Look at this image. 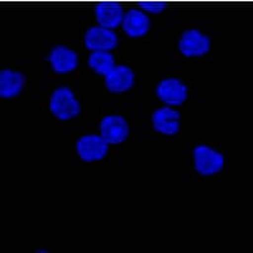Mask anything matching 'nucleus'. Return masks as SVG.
Segmentation results:
<instances>
[{
  "mask_svg": "<svg viewBox=\"0 0 253 253\" xmlns=\"http://www.w3.org/2000/svg\"><path fill=\"white\" fill-rule=\"evenodd\" d=\"M49 110L52 115L60 121H69L80 114L81 107L70 87L60 86L52 92L49 99Z\"/></svg>",
  "mask_w": 253,
  "mask_h": 253,
  "instance_id": "f257e3e1",
  "label": "nucleus"
},
{
  "mask_svg": "<svg viewBox=\"0 0 253 253\" xmlns=\"http://www.w3.org/2000/svg\"><path fill=\"white\" fill-rule=\"evenodd\" d=\"M123 18V8L118 1L104 0V1H99L95 5V19L99 26L114 29L122 26Z\"/></svg>",
  "mask_w": 253,
  "mask_h": 253,
  "instance_id": "6e6552de",
  "label": "nucleus"
},
{
  "mask_svg": "<svg viewBox=\"0 0 253 253\" xmlns=\"http://www.w3.org/2000/svg\"><path fill=\"white\" fill-rule=\"evenodd\" d=\"M134 84V72L128 66L118 65L105 75V86L110 92L121 94L132 89Z\"/></svg>",
  "mask_w": 253,
  "mask_h": 253,
  "instance_id": "f8f14e48",
  "label": "nucleus"
},
{
  "mask_svg": "<svg viewBox=\"0 0 253 253\" xmlns=\"http://www.w3.org/2000/svg\"><path fill=\"white\" fill-rule=\"evenodd\" d=\"M178 49L185 57H202L210 51V38L198 29H189L178 41Z\"/></svg>",
  "mask_w": 253,
  "mask_h": 253,
  "instance_id": "39448f33",
  "label": "nucleus"
},
{
  "mask_svg": "<svg viewBox=\"0 0 253 253\" xmlns=\"http://www.w3.org/2000/svg\"><path fill=\"white\" fill-rule=\"evenodd\" d=\"M137 4L144 12L151 13V14H160L167 6L166 1H161V0H139Z\"/></svg>",
  "mask_w": 253,
  "mask_h": 253,
  "instance_id": "2eb2a0df",
  "label": "nucleus"
},
{
  "mask_svg": "<svg viewBox=\"0 0 253 253\" xmlns=\"http://www.w3.org/2000/svg\"><path fill=\"white\" fill-rule=\"evenodd\" d=\"M84 43L90 51H112L118 46V37L113 29L96 26L90 27L84 36Z\"/></svg>",
  "mask_w": 253,
  "mask_h": 253,
  "instance_id": "20e7f679",
  "label": "nucleus"
},
{
  "mask_svg": "<svg viewBox=\"0 0 253 253\" xmlns=\"http://www.w3.org/2000/svg\"><path fill=\"white\" fill-rule=\"evenodd\" d=\"M193 157L196 172L203 176L215 175L220 172L224 166L223 155L205 144H200L194 148Z\"/></svg>",
  "mask_w": 253,
  "mask_h": 253,
  "instance_id": "f03ea898",
  "label": "nucleus"
},
{
  "mask_svg": "<svg viewBox=\"0 0 253 253\" xmlns=\"http://www.w3.org/2000/svg\"><path fill=\"white\" fill-rule=\"evenodd\" d=\"M129 134V126L122 115H107L100 122V135L109 144L123 143Z\"/></svg>",
  "mask_w": 253,
  "mask_h": 253,
  "instance_id": "0eeeda50",
  "label": "nucleus"
},
{
  "mask_svg": "<svg viewBox=\"0 0 253 253\" xmlns=\"http://www.w3.org/2000/svg\"><path fill=\"white\" fill-rule=\"evenodd\" d=\"M156 94L169 107H178L187 99V86L178 79H165L156 87Z\"/></svg>",
  "mask_w": 253,
  "mask_h": 253,
  "instance_id": "423d86ee",
  "label": "nucleus"
},
{
  "mask_svg": "<svg viewBox=\"0 0 253 253\" xmlns=\"http://www.w3.org/2000/svg\"><path fill=\"white\" fill-rule=\"evenodd\" d=\"M26 78L20 72L13 70H1L0 72V96L12 99L18 96L23 90Z\"/></svg>",
  "mask_w": 253,
  "mask_h": 253,
  "instance_id": "ddd939ff",
  "label": "nucleus"
},
{
  "mask_svg": "<svg viewBox=\"0 0 253 253\" xmlns=\"http://www.w3.org/2000/svg\"><path fill=\"white\" fill-rule=\"evenodd\" d=\"M152 126L161 134L175 135L180 130V113L169 105L158 108L152 114Z\"/></svg>",
  "mask_w": 253,
  "mask_h": 253,
  "instance_id": "9d476101",
  "label": "nucleus"
},
{
  "mask_svg": "<svg viewBox=\"0 0 253 253\" xmlns=\"http://www.w3.org/2000/svg\"><path fill=\"white\" fill-rule=\"evenodd\" d=\"M122 28L130 38H141L148 33L151 28V19L146 13L138 9H130L124 13Z\"/></svg>",
  "mask_w": 253,
  "mask_h": 253,
  "instance_id": "9b49d317",
  "label": "nucleus"
},
{
  "mask_svg": "<svg viewBox=\"0 0 253 253\" xmlns=\"http://www.w3.org/2000/svg\"><path fill=\"white\" fill-rule=\"evenodd\" d=\"M109 150V143L96 134L83 135L76 142V152L85 162H95L103 160Z\"/></svg>",
  "mask_w": 253,
  "mask_h": 253,
  "instance_id": "7ed1b4c3",
  "label": "nucleus"
},
{
  "mask_svg": "<svg viewBox=\"0 0 253 253\" xmlns=\"http://www.w3.org/2000/svg\"><path fill=\"white\" fill-rule=\"evenodd\" d=\"M47 60L49 61L52 70L56 74H69L76 70L79 65L78 53L74 49L62 44L53 47Z\"/></svg>",
  "mask_w": 253,
  "mask_h": 253,
  "instance_id": "1a4fd4ad",
  "label": "nucleus"
},
{
  "mask_svg": "<svg viewBox=\"0 0 253 253\" xmlns=\"http://www.w3.org/2000/svg\"><path fill=\"white\" fill-rule=\"evenodd\" d=\"M87 65L99 75H108L115 67L114 56L109 51H95L89 56Z\"/></svg>",
  "mask_w": 253,
  "mask_h": 253,
  "instance_id": "4468645a",
  "label": "nucleus"
}]
</instances>
